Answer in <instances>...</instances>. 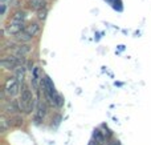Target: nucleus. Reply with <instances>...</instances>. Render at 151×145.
Returning <instances> with one entry per match:
<instances>
[{
    "label": "nucleus",
    "mask_w": 151,
    "mask_h": 145,
    "mask_svg": "<svg viewBox=\"0 0 151 145\" xmlns=\"http://www.w3.org/2000/svg\"><path fill=\"white\" fill-rule=\"evenodd\" d=\"M20 57L19 56H12V55H8V56H4L1 59V67L7 71H12V69H16L19 65L21 64Z\"/></svg>",
    "instance_id": "obj_5"
},
{
    "label": "nucleus",
    "mask_w": 151,
    "mask_h": 145,
    "mask_svg": "<svg viewBox=\"0 0 151 145\" xmlns=\"http://www.w3.org/2000/svg\"><path fill=\"white\" fill-rule=\"evenodd\" d=\"M47 16H48V7L41 8V9L37 11V19H39V20H45Z\"/></svg>",
    "instance_id": "obj_14"
},
{
    "label": "nucleus",
    "mask_w": 151,
    "mask_h": 145,
    "mask_svg": "<svg viewBox=\"0 0 151 145\" xmlns=\"http://www.w3.org/2000/svg\"><path fill=\"white\" fill-rule=\"evenodd\" d=\"M4 12H5V5L3 4L1 5V15H4Z\"/></svg>",
    "instance_id": "obj_17"
},
{
    "label": "nucleus",
    "mask_w": 151,
    "mask_h": 145,
    "mask_svg": "<svg viewBox=\"0 0 151 145\" xmlns=\"http://www.w3.org/2000/svg\"><path fill=\"white\" fill-rule=\"evenodd\" d=\"M15 76H16V79H17L19 81H20V83H23L24 77H25V67H23V65H19L17 68H16Z\"/></svg>",
    "instance_id": "obj_13"
},
{
    "label": "nucleus",
    "mask_w": 151,
    "mask_h": 145,
    "mask_svg": "<svg viewBox=\"0 0 151 145\" xmlns=\"http://www.w3.org/2000/svg\"><path fill=\"white\" fill-rule=\"evenodd\" d=\"M0 124H1V132L5 133V130L8 129V127H11V121H8L7 119H5L4 116L1 117V121H0Z\"/></svg>",
    "instance_id": "obj_15"
},
{
    "label": "nucleus",
    "mask_w": 151,
    "mask_h": 145,
    "mask_svg": "<svg viewBox=\"0 0 151 145\" xmlns=\"http://www.w3.org/2000/svg\"><path fill=\"white\" fill-rule=\"evenodd\" d=\"M20 92V81L16 79V76L8 77L4 81V93L8 97H13Z\"/></svg>",
    "instance_id": "obj_3"
},
{
    "label": "nucleus",
    "mask_w": 151,
    "mask_h": 145,
    "mask_svg": "<svg viewBox=\"0 0 151 145\" xmlns=\"http://www.w3.org/2000/svg\"><path fill=\"white\" fill-rule=\"evenodd\" d=\"M104 143H105L104 133H102L99 129H96L93 132V137H91V141H90L89 145H102Z\"/></svg>",
    "instance_id": "obj_9"
},
{
    "label": "nucleus",
    "mask_w": 151,
    "mask_h": 145,
    "mask_svg": "<svg viewBox=\"0 0 151 145\" xmlns=\"http://www.w3.org/2000/svg\"><path fill=\"white\" fill-rule=\"evenodd\" d=\"M3 1H5V0H3Z\"/></svg>",
    "instance_id": "obj_19"
},
{
    "label": "nucleus",
    "mask_w": 151,
    "mask_h": 145,
    "mask_svg": "<svg viewBox=\"0 0 151 145\" xmlns=\"http://www.w3.org/2000/svg\"><path fill=\"white\" fill-rule=\"evenodd\" d=\"M41 84H42V88H44V93H45V96H47V99L52 104H55V99L58 93L56 92L55 84H53V81L50 80V77L44 76V79L41 80Z\"/></svg>",
    "instance_id": "obj_4"
},
{
    "label": "nucleus",
    "mask_w": 151,
    "mask_h": 145,
    "mask_svg": "<svg viewBox=\"0 0 151 145\" xmlns=\"http://www.w3.org/2000/svg\"><path fill=\"white\" fill-rule=\"evenodd\" d=\"M45 115H47V105H45L44 103H40L36 115H35V121H36V124H41V121L44 120Z\"/></svg>",
    "instance_id": "obj_8"
},
{
    "label": "nucleus",
    "mask_w": 151,
    "mask_h": 145,
    "mask_svg": "<svg viewBox=\"0 0 151 145\" xmlns=\"http://www.w3.org/2000/svg\"><path fill=\"white\" fill-rule=\"evenodd\" d=\"M63 104H64V99L61 97L60 95H57V96H56V99H55V105H57V107H63Z\"/></svg>",
    "instance_id": "obj_16"
},
{
    "label": "nucleus",
    "mask_w": 151,
    "mask_h": 145,
    "mask_svg": "<svg viewBox=\"0 0 151 145\" xmlns=\"http://www.w3.org/2000/svg\"><path fill=\"white\" fill-rule=\"evenodd\" d=\"M39 32H40V24L31 23L29 25L25 27V29H24L20 35H17V39L20 40L21 43H28V41H31Z\"/></svg>",
    "instance_id": "obj_2"
},
{
    "label": "nucleus",
    "mask_w": 151,
    "mask_h": 145,
    "mask_svg": "<svg viewBox=\"0 0 151 145\" xmlns=\"http://www.w3.org/2000/svg\"><path fill=\"white\" fill-rule=\"evenodd\" d=\"M28 5H29V8H31V9L39 11V9H41V8L48 7V1H47V0H29Z\"/></svg>",
    "instance_id": "obj_11"
},
{
    "label": "nucleus",
    "mask_w": 151,
    "mask_h": 145,
    "mask_svg": "<svg viewBox=\"0 0 151 145\" xmlns=\"http://www.w3.org/2000/svg\"><path fill=\"white\" fill-rule=\"evenodd\" d=\"M25 17H27V13L24 12V11H17V12L13 13V16H12L11 20L17 21V23H24V21H25Z\"/></svg>",
    "instance_id": "obj_12"
},
{
    "label": "nucleus",
    "mask_w": 151,
    "mask_h": 145,
    "mask_svg": "<svg viewBox=\"0 0 151 145\" xmlns=\"http://www.w3.org/2000/svg\"><path fill=\"white\" fill-rule=\"evenodd\" d=\"M109 145H119V143H118V141H111Z\"/></svg>",
    "instance_id": "obj_18"
},
{
    "label": "nucleus",
    "mask_w": 151,
    "mask_h": 145,
    "mask_svg": "<svg viewBox=\"0 0 151 145\" xmlns=\"http://www.w3.org/2000/svg\"><path fill=\"white\" fill-rule=\"evenodd\" d=\"M25 24L24 23H17V21H12L11 20L9 23H8V25L5 27V32H7L9 36H17V35H20L21 32L25 29Z\"/></svg>",
    "instance_id": "obj_6"
},
{
    "label": "nucleus",
    "mask_w": 151,
    "mask_h": 145,
    "mask_svg": "<svg viewBox=\"0 0 151 145\" xmlns=\"http://www.w3.org/2000/svg\"><path fill=\"white\" fill-rule=\"evenodd\" d=\"M31 51H32V47L29 44H20L15 48V53H16V56H19V57H23V56L28 55Z\"/></svg>",
    "instance_id": "obj_10"
},
{
    "label": "nucleus",
    "mask_w": 151,
    "mask_h": 145,
    "mask_svg": "<svg viewBox=\"0 0 151 145\" xmlns=\"http://www.w3.org/2000/svg\"><path fill=\"white\" fill-rule=\"evenodd\" d=\"M19 104H20L21 112H24V113L29 115L33 111L35 99H33V95H32V91L27 85H23V88H21V95H20V99H19Z\"/></svg>",
    "instance_id": "obj_1"
},
{
    "label": "nucleus",
    "mask_w": 151,
    "mask_h": 145,
    "mask_svg": "<svg viewBox=\"0 0 151 145\" xmlns=\"http://www.w3.org/2000/svg\"><path fill=\"white\" fill-rule=\"evenodd\" d=\"M20 104L15 100H9L7 104L4 105V112L7 115H17L20 112Z\"/></svg>",
    "instance_id": "obj_7"
}]
</instances>
